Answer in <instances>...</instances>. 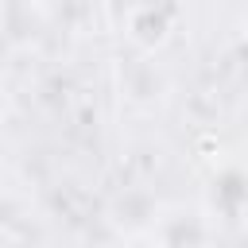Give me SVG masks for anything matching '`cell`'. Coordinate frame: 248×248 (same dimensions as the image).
Masks as SVG:
<instances>
[{"mask_svg": "<svg viewBox=\"0 0 248 248\" xmlns=\"http://www.w3.org/2000/svg\"><path fill=\"white\" fill-rule=\"evenodd\" d=\"M209 209L225 221H244L248 217V174L240 167H225L209 182Z\"/></svg>", "mask_w": 248, "mask_h": 248, "instance_id": "obj_2", "label": "cell"}, {"mask_svg": "<svg viewBox=\"0 0 248 248\" xmlns=\"http://www.w3.org/2000/svg\"><path fill=\"white\" fill-rule=\"evenodd\" d=\"M178 23V0H136L128 12V39L140 50H159Z\"/></svg>", "mask_w": 248, "mask_h": 248, "instance_id": "obj_1", "label": "cell"}, {"mask_svg": "<svg viewBox=\"0 0 248 248\" xmlns=\"http://www.w3.org/2000/svg\"><path fill=\"white\" fill-rule=\"evenodd\" d=\"M151 236L159 244H202V240H209V229L194 213H174V217H159Z\"/></svg>", "mask_w": 248, "mask_h": 248, "instance_id": "obj_3", "label": "cell"}]
</instances>
